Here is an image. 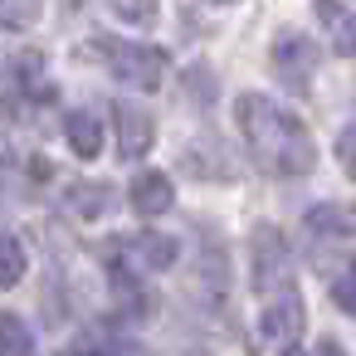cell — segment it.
<instances>
[{
	"mask_svg": "<svg viewBox=\"0 0 356 356\" xmlns=\"http://www.w3.org/2000/svg\"><path fill=\"white\" fill-rule=\"evenodd\" d=\"M64 137H69V147L88 161V156H98V147H103V127L93 122V113H69L64 118Z\"/></svg>",
	"mask_w": 356,
	"mask_h": 356,
	"instance_id": "cell-10",
	"label": "cell"
},
{
	"mask_svg": "<svg viewBox=\"0 0 356 356\" xmlns=\"http://www.w3.org/2000/svg\"><path fill=\"white\" fill-rule=\"evenodd\" d=\"M317 20L327 30V44L346 59H356V10H346L341 0H317Z\"/></svg>",
	"mask_w": 356,
	"mask_h": 356,
	"instance_id": "cell-8",
	"label": "cell"
},
{
	"mask_svg": "<svg viewBox=\"0 0 356 356\" xmlns=\"http://www.w3.org/2000/svg\"><path fill=\"white\" fill-rule=\"evenodd\" d=\"M108 356H152V351H147V346H137V341H122V346H113Z\"/></svg>",
	"mask_w": 356,
	"mask_h": 356,
	"instance_id": "cell-20",
	"label": "cell"
},
{
	"mask_svg": "<svg viewBox=\"0 0 356 356\" xmlns=\"http://www.w3.org/2000/svg\"><path fill=\"white\" fill-rule=\"evenodd\" d=\"M205 6H229V0H205Z\"/></svg>",
	"mask_w": 356,
	"mask_h": 356,
	"instance_id": "cell-22",
	"label": "cell"
},
{
	"mask_svg": "<svg viewBox=\"0 0 356 356\" xmlns=\"http://www.w3.org/2000/svg\"><path fill=\"white\" fill-rule=\"evenodd\" d=\"M156 6H161V0H108V10H113L122 25H137V30H147V25L156 20Z\"/></svg>",
	"mask_w": 356,
	"mask_h": 356,
	"instance_id": "cell-15",
	"label": "cell"
},
{
	"mask_svg": "<svg viewBox=\"0 0 356 356\" xmlns=\"http://www.w3.org/2000/svg\"><path fill=\"white\" fill-rule=\"evenodd\" d=\"M249 273H254V288L264 298L293 288V254H288V244H283V234L273 225H254V234H249Z\"/></svg>",
	"mask_w": 356,
	"mask_h": 356,
	"instance_id": "cell-2",
	"label": "cell"
},
{
	"mask_svg": "<svg viewBox=\"0 0 356 356\" xmlns=\"http://www.w3.org/2000/svg\"><path fill=\"white\" fill-rule=\"evenodd\" d=\"M0 351L6 356H30V327L15 312H0Z\"/></svg>",
	"mask_w": 356,
	"mask_h": 356,
	"instance_id": "cell-14",
	"label": "cell"
},
{
	"mask_svg": "<svg viewBox=\"0 0 356 356\" xmlns=\"http://www.w3.org/2000/svg\"><path fill=\"white\" fill-rule=\"evenodd\" d=\"M113 127H118V152H122L127 161H142V156L152 152V142H156V122H152V113H147L142 103L118 98V103H113Z\"/></svg>",
	"mask_w": 356,
	"mask_h": 356,
	"instance_id": "cell-5",
	"label": "cell"
},
{
	"mask_svg": "<svg viewBox=\"0 0 356 356\" xmlns=\"http://www.w3.org/2000/svg\"><path fill=\"white\" fill-rule=\"evenodd\" d=\"M127 200H132L137 215H166V210L176 205V186H171V176H161V171H142V176L132 181Z\"/></svg>",
	"mask_w": 356,
	"mask_h": 356,
	"instance_id": "cell-7",
	"label": "cell"
},
{
	"mask_svg": "<svg viewBox=\"0 0 356 356\" xmlns=\"http://www.w3.org/2000/svg\"><path fill=\"white\" fill-rule=\"evenodd\" d=\"M298 332H302V302H298V293L293 288L288 293H273L268 307H264V337L273 346H293Z\"/></svg>",
	"mask_w": 356,
	"mask_h": 356,
	"instance_id": "cell-6",
	"label": "cell"
},
{
	"mask_svg": "<svg viewBox=\"0 0 356 356\" xmlns=\"http://www.w3.org/2000/svg\"><path fill=\"white\" fill-rule=\"evenodd\" d=\"M351 225H356V215H341V210H332V205L307 210V229H317V234H341V229H351Z\"/></svg>",
	"mask_w": 356,
	"mask_h": 356,
	"instance_id": "cell-17",
	"label": "cell"
},
{
	"mask_svg": "<svg viewBox=\"0 0 356 356\" xmlns=\"http://www.w3.org/2000/svg\"><path fill=\"white\" fill-rule=\"evenodd\" d=\"M332 298H337V307H341V312H351V317H356V278H341V283L332 288Z\"/></svg>",
	"mask_w": 356,
	"mask_h": 356,
	"instance_id": "cell-18",
	"label": "cell"
},
{
	"mask_svg": "<svg viewBox=\"0 0 356 356\" xmlns=\"http://www.w3.org/2000/svg\"><path fill=\"white\" fill-rule=\"evenodd\" d=\"M234 118H239V132H244V142H249V152H254V161H259L264 171L307 176V171L317 166V142H312L307 127H302L288 108H278L273 98L244 93L239 108H234Z\"/></svg>",
	"mask_w": 356,
	"mask_h": 356,
	"instance_id": "cell-1",
	"label": "cell"
},
{
	"mask_svg": "<svg viewBox=\"0 0 356 356\" xmlns=\"http://www.w3.org/2000/svg\"><path fill=\"white\" fill-rule=\"evenodd\" d=\"M186 98L191 103H215V74L205 64H191L186 69Z\"/></svg>",
	"mask_w": 356,
	"mask_h": 356,
	"instance_id": "cell-16",
	"label": "cell"
},
{
	"mask_svg": "<svg viewBox=\"0 0 356 356\" xmlns=\"http://www.w3.org/2000/svg\"><path fill=\"white\" fill-rule=\"evenodd\" d=\"M44 15V0H0V30H30Z\"/></svg>",
	"mask_w": 356,
	"mask_h": 356,
	"instance_id": "cell-13",
	"label": "cell"
},
{
	"mask_svg": "<svg viewBox=\"0 0 356 356\" xmlns=\"http://www.w3.org/2000/svg\"><path fill=\"white\" fill-rule=\"evenodd\" d=\"M108 195H113V186H103V181H79V186H69V210L74 215H83V220H93V215H103L108 210Z\"/></svg>",
	"mask_w": 356,
	"mask_h": 356,
	"instance_id": "cell-11",
	"label": "cell"
},
{
	"mask_svg": "<svg viewBox=\"0 0 356 356\" xmlns=\"http://www.w3.org/2000/svg\"><path fill=\"white\" fill-rule=\"evenodd\" d=\"M268 64H273L278 83H283L293 98H302V93L312 88V74H317V44H312L307 35H298V30H283V35L273 40V49H268Z\"/></svg>",
	"mask_w": 356,
	"mask_h": 356,
	"instance_id": "cell-4",
	"label": "cell"
},
{
	"mask_svg": "<svg viewBox=\"0 0 356 356\" xmlns=\"http://www.w3.org/2000/svg\"><path fill=\"white\" fill-rule=\"evenodd\" d=\"M351 278H356V264H351Z\"/></svg>",
	"mask_w": 356,
	"mask_h": 356,
	"instance_id": "cell-23",
	"label": "cell"
},
{
	"mask_svg": "<svg viewBox=\"0 0 356 356\" xmlns=\"http://www.w3.org/2000/svg\"><path fill=\"white\" fill-rule=\"evenodd\" d=\"M25 268H30L25 244H20L15 234H0V288H15V283L25 278Z\"/></svg>",
	"mask_w": 356,
	"mask_h": 356,
	"instance_id": "cell-12",
	"label": "cell"
},
{
	"mask_svg": "<svg viewBox=\"0 0 356 356\" xmlns=\"http://www.w3.org/2000/svg\"><path fill=\"white\" fill-rule=\"evenodd\" d=\"M317 356H346V351H341L337 341H322V346H317Z\"/></svg>",
	"mask_w": 356,
	"mask_h": 356,
	"instance_id": "cell-21",
	"label": "cell"
},
{
	"mask_svg": "<svg viewBox=\"0 0 356 356\" xmlns=\"http://www.w3.org/2000/svg\"><path fill=\"white\" fill-rule=\"evenodd\" d=\"M132 259H137L147 273H161V268H171V264L181 259V244H176L171 234H137V239H132Z\"/></svg>",
	"mask_w": 356,
	"mask_h": 356,
	"instance_id": "cell-9",
	"label": "cell"
},
{
	"mask_svg": "<svg viewBox=\"0 0 356 356\" xmlns=\"http://www.w3.org/2000/svg\"><path fill=\"white\" fill-rule=\"evenodd\" d=\"M337 156H341V166L356 176V127H351V132H341V142H337Z\"/></svg>",
	"mask_w": 356,
	"mask_h": 356,
	"instance_id": "cell-19",
	"label": "cell"
},
{
	"mask_svg": "<svg viewBox=\"0 0 356 356\" xmlns=\"http://www.w3.org/2000/svg\"><path fill=\"white\" fill-rule=\"evenodd\" d=\"M98 49H103L113 79H122L127 88H142V93L161 88V79H166V54L161 49H152V44H118V40H98Z\"/></svg>",
	"mask_w": 356,
	"mask_h": 356,
	"instance_id": "cell-3",
	"label": "cell"
}]
</instances>
